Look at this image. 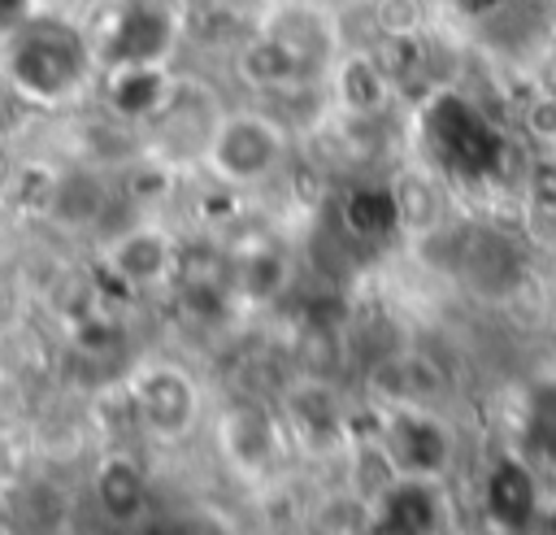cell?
Listing matches in <instances>:
<instances>
[{
	"mask_svg": "<svg viewBox=\"0 0 556 535\" xmlns=\"http://www.w3.org/2000/svg\"><path fill=\"white\" fill-rule=\"evenodd\" d=\"M169 78L152 61H117L113 70V109L126 117H156L169 96Z\"/></svg>",
	"mask_w": 556,
	"mask_h": 535,
	"instance_id": "8",
	"label": "cell"
},
{
	"mask_svg": "<svg viewBox=\"0 0 556 535\" xmlns=\"http://www.w3.org/2000/svg\"><path fill=\"white\" fill-rule=\"evenodd\" d=\"M282 157V130L265 113H230L213 122V135L204 144V161L226 183H261Z\"/></svg>",
	"mask_w": 556,
	"mask_h": 535,
	"instance_id": "1",
	"label": "cell"
},
{
	"mask_svg": "<svg viewBox=\"0 0 556 535\" xmlns=\"http://www.w3.org/2000/svg\"><path fill=\"white\" fill-rule=\"evenodd\" d=\"M239 78L261 87V91H282V87H300L304 78H313V70L300 57H291L278 39L256 30L248 39V48L239 52Z\"/></svg>",
	"mask_w": 556,
	"mask_h": 535,
	"instance_id": "6",
	"label": "cell"
},
{
	"mask_svg": "<svg viewBox=\"0 0 556 535\" xmlns=\"http://www.w3.org/2000/svg\"><path fill=\"white\" fill-rule=\"evenodd\" d=\"M100 505L113 522H135L139 509H143V478L126 461L104 465L100 470Z\"/></svg>",
	"mask_w": 556,
	"mask_h": 535,
	"instance_id": "9",
	"label": "cell"
},
{
	"mask_svg": "<svg viewBox=\"0 0 556 535\" xmlns=\"http://www.w3.org/2000/svg\"><path fill=\"white\" fill-rule=\"evenodd\" d=\"M109 265H113V274L126 278V283H161L165 274L178 270V252L169 248L165 235L135 226L130 235H122V239L109 248Z\"/></svg>",
	"mask_w": 556,
	"mask_h": 535,
	"instance_id": "5",
	"label": "cell"
},
{
	"mask_svg": "<svg viewBox=\"0 0 556 535\" xmlns=\"http://www.w3.org/2000/svg\"><path fill=\"white\" fill-rule=\"evenodd\" d=\"M78 70H83V48L65 30L43 26L13 52V78L30 96H61L65 87H74Z\"/></svg>",
	"mask_w": 556,
	"mask_h": 535,
	"instance_id": "3",
	"label": "cell"
},
{
	"mask_svg": "<svg viewBox=\"0 0 556 535\" xmlns=\"http://www.w3.org/2000/svg\"><path fill=\"white\" fill-rule=\"evenodd\" d=\"M330 78H334V96H339V104L348 109V113H356V117H369V113H378L387 100H391V87H395V74L387 70V61L382 57H374V52H339L334 57V65H330Z\"/></svg>",
	"mask_w": 556,
	"mask_h": 535,
	"instance_id": "4",
	"label": "cell"
},
{
	"mask_svg": "<svg viewBox=\"0 0 556 535\" xmlns=\"http://www.w3.org/2000/svg\"><path fill=\"white\" fill-rule=\"evenodd\" d=\"M135 400H139V413L156 426V431H182L187 418H191V387L182 374L174 370H152L139 378L135 387Z\"/></svg>",
	"mask_w": 556,
	"mask_h": 535,
	"instance_id": "7",
	"label": "cell"
},
{
	"mask_svg": "<svg viewBox=\"0 0 556 535\" xmlns=\"http://www.w3.org/2000/svg\"><path fill=\"white\" fill-rule=\"evenodd\" d=\"M526 126H530L534 139L556 144V91H539V96L530 100V109H526Z\"/></svg>",
	"mask_w": 556,
	"mask_h": 535,
	"instance_id": "12",
	"label": "cell"
},
{
	"mask_svg": "<svg viewBox=\"0 0 556 535\" xmlns=\"http://www.w3.org/2000/svg\"><path fill=\"white\" fill-rule=\"evenodd\" d=\"M261 35L278 39L291 57H300L313 74L317 70H330L334 57L343 52V30L334 22L330 9H321L317 0H278L261 22H256Z\"/></svg>",
	"mask_w": 556,
	"mask_h": 535,
	"instance_id": "2",
	"label": "cell"
},
{
	"mask_svg": "<svg viewBox=\"0 0 556 535\" xmlns=\"http://www.w3.org/2000/svg\"><path fill=\"white\" fill-rule=\"evenodd\" d=\"M374 26L382 39H421L426 0H374Z\"/></svg>",
	"mask_w": 556,
	"mask_h": 535,
	"instance_id": "10",
	"label": "cell"
},
{
	"mask_svg": "<svg viewBox=\"0 0 556 535\" xmlns=\"http://www.w3.org/2000/svg\"><path fill=\"white\" fill-rule=\"evenodd\" d=\"M274 283H282V257L278 252H252L239 261V291L265 296V291H274Z\"/></svg>",
	"mask_w": 556,
	"mask_h": 535,
	"instance_id": "11",
	"label": "cell"
}]
</instances>
